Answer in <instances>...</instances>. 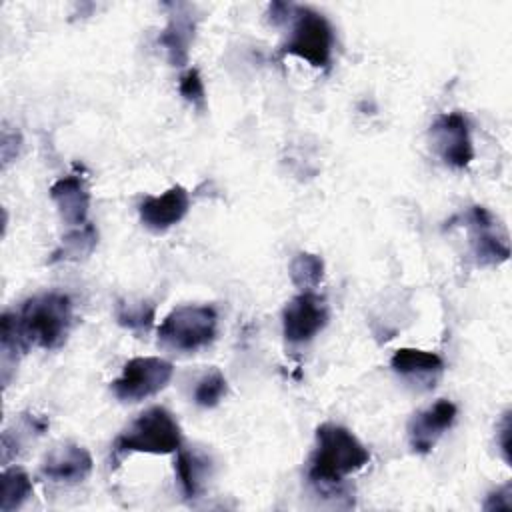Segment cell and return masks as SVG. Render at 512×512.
Here are the masks:
<instances>
[{"label": "cell", "instance_id": "obj_13", "mask_svg": "<svg viewBox=\"0 0 512 512\" xmlns=\"http://www.w3.org/2000/svg\"><path fill=\"white\" fill-rule=\"evenodd\" d=\"M92 466V456L84 446L62 444L44 456L40 464V474L50 482L78 484L90 476Z\"/></svg>", "mask_w": 512, "mask_h": 512}, {"label": "cell", "instance_id": "obj_15", "mask_svg": "<svg viewBox=\"0 0 512 512\" xmlns=\"http://www.w3.org/2000/svg\"><path fill=\"white\" fill-rule=\"evenodd\" d=\"M210 470H212V462L208 454L196 448H182V446L176 450L174 472L186 500H194L202 494L210 478Z\"/></svg>", "mask_w": 512, "mask_h": 512}, {"label": "cell", "instance_id": "obj_7", "mask_svg": "<svg viewBox=\"0 0 512 512\" xmlns=\"http://www.w3.org/2000/svg\"><path fill=\"white\" fill-rule=\"evenodd\" d=\"M430 140L436 154L450 168L462 170L474 158L468 120L460 110H452L436 116L430 126Z\"/></svg>", "mask_w": 512, "mask_h": 512}, {"label": "cell", "instance_id": "obj_26", "mask_svg": "<svg viewBox=\"0 0 512 512\" xmlns=\"http://www.w3.org/2000/svg\"><path fill=\"white\" fill-rule=\"evenodd\" d=\"M292 10H294V4H288V2H272L268 6V20L274 24V26H280V24H286L292 16Z\"/></svg>", "mask_w": 512, "mask_h": 512}, {"label": "cell", "instance_id": "obj_1", "mask_svg": "<svg viewBox=\"0 0 512 512\" xmlns=\"http://www.w3.org/2000/svg\"><path fill=\"white\" fill-rule=\"evenodd\" d=\"M368 460V448L348 428L326 422L316 428V446L306 476L318 492H328L340 486L346 476L364 468Z\"/></svg>", "mask_w": 512, "mask_h": 512}, {"label": "cell", "instance_id": "obj_22", "mask_svg": "<svg viewBox=\"0 0 512 512\" xmlns=\"http://www.w3.org/2000/svg\"><path fill=\"white\" fill-rule=\"evenodd\" d=\"M228 392V382L220 370L204 374L194 388V402L202 408H214Z\"/></svg>", "mask_w": 512, "mask_h": 512}, {"label": "cell", "instance_id": "obj_14", "mask_svg": "<svg viewBox=\"0 0 512 512\" xmlns=\"http://www.w3.org/2000/svg\"><path fill=\"white\" fill-rule=\"evenodd\" d=\"M50 200L56 204L60 218L68 226H82L88 222L90 190L80 174H68L58 178L50 190Z\"/></svg>", "mask_w": 512, "mask_h": 512}, {"label": "cell", "instance_id": "obj_19", "mask_svg": "<svg viewBox=\"0 0 512 512\" xmlns=\"http://www.w3.org/2000/svg\"><path fill=\"white\" fill-rule=\"evenodd\" d=\"M114 316L122 328L142 336L154 324L156 306L150 300H118Z\"/></svg>", "mask_w": 512, "mask_h": 512}, {"label": "cell", "instance_id": "obj_4", "mask_svg": "<svg viewBox=\"0 0 512 512\" xmlns=\"http://www.w3.org/2000/svg\"><path fill=\"white\" fill-rule=\"evenodd\" d=\"M288 22L290 34L280 48V56H296L314 68L330 70L334 52V28L328 18L310 6L294 4Z\"/></svg>", "mask_w": 512, "mask_h": 512}, {"label": "cell", "instance_id": "obj_2", "mask_svg": "<svg viewBox=\"0 0 512 512\" xmlns=\"http://www.w3.org/2000/svg\"><path fill=\"white\" fill-rule=\"evenodd\" d=\"M16 314V332L26 346L60 348L72 326V300L62 292H44L28 298Z\"/></svg>", "mask_w": 512, "mask_h": 512}, {"label": "cell", "instance_id": "obj_12", "mask_svg": "<svg viewBox=\"0 0 512 512\" xmlns=\"http://www.w3.org/2000/svg\"><path fill=\"white\" fill-rule=\"evenodd\" d=\"M190 210V196L184 186H170L158 196H148L140 202L138 214L142 224L152 232H166L176 226Z\"/></svg>", "mask_w": 512, "mask_h": 512}, {"label": "cell", "instance_id": "obj_11", "mask_svg": "<svg viewBox=\"0 0 512 512\" xmlns=\"http://www.w3.org/2000/svg\"><path fill=\"white\" fill-rule=\"evenodd\" d=\"M168 22L158 36V44L164 48L166 58L172 66H186L190 58V46L196 34V16L190 4H164Z\"/></svg>", "mask_w": 512, "mask_h": 512}, {"label": "cell", "instance_id": "obj_5", "mask_svg": "<svg viewBox=\"0 0 512 512\" xmlns=\"http://www.w3.org/2000/svg\"><path fill=\"white\" fill-rule=\"evenodd\" d=\"M218 312L214 306L186 304L174 308L158 326L162 346L176 352H196L216 338Z\"/></svg>", "mask_w": 512, "mask_h": 512}, {"label": "cell", "instance_id": "obj_24", "mask_svg": "<svg viewBox=\"0 0 512 512\" xmlns=\"http://www.w3.org/2000/svg\"><path fill=\"white\" fill-rule=\"evenodd\" d=\"M512 508V484H504L502 488L488 494L484 502V510H510Z\"/></svg>", "mask_w": 512, "mask_h": 512}, {"label": "cell", "instance_id": "obj_6", "mask_svg": "<svg viewBox=\"0 0 512 512\" xmlns=\"http://www.w3.org/2000/svg\"><path fill=\"white\" fill-rule=\"evenodd\" d=\"M174 366L158 356H136L128 360L122 374L112 380L110 390L120 402H140L158 394L170 382Z\"/></svg>", "mask_w": 512, "mask_h": 512}, {"label": "cell", "instance_id": "obj_27", "mask_svg": "<svg viewBox=\"0 0 512 512\" xmlns=\"http://www.w3.org/2000/svg\"><path fill=\"white\" fill-rule=\"evenodd\" d=\"M498 446L504 462H510V412H504L502 422L498 426Z\"/></svg>", "mask_w": 512, "mask_h": 512}, {"label": "cell", "instance_id": "obj_21", "mask_svg": "<svg viewBox=\"0 0 512 512\" xmlns=\"http://www.w3.org/2000/svg\"><path fill=\"white\" fill-rule=\"evenodd\" d=\"M290 280L300 292H312L324 278V260L312 252H298L288 264Z\"/></svg>", "mask_w": 512, "mask_h": 512}, {"label": "cell", "instance_id": "obj_18", "mask_svg": "<svg viewBox=\"0 0 512 512\" xmlns=\"http://www.w3.org/2000/svg\"><path fill=\"white\" fill-rule=\"evenodd\" d=\"M48 428V420L44 416H36V414H20L18 420H14L12 426H8L2 432V464H8L10 458H14L20 448L24 446V442H28L34 436L44 434Z\"/></svg>", "mask_w": 512, "mask_h": 512}, {"label": "cell", "instance_id": "obj_23", "mask_svg": "<svg viewBox=\"0 0 512 512\" xmlns=\"http://www.w3.org/2000/svg\"><path fill=\"white\" fill-rule=\"evenodd\" d=\"M178 92L196 110H200V112L206 110V88H204V80L196 68H188L178 78Z\"/></svg>", "mask_w": 512, "mask_h": 512}, {"label": "cell", "instance_id": "obj_16", "mask_svg": "<svg viewBox=\"0 0 512 512\" xmlns=\"http://www.w3.org/2000/svg\"><path fill=\"white\" fill-rule=\"evenodd\" d=\"M98 244V232L92 222H86L82 226H74L70 232H66L56 246V250L50 254L48 264L56 262H80L88 258Z\"/></svg>", "mask_w": 512, "mask_h": 512}, {"label": "cell", "instance_id": "obj_9", "mask_svg": "<svg viewBox=\"0 0 512 512\" xmlns=\"http://www.w3.org/2000/svg\"><path fill=\"white\" fill-rule=\"evenodd\" d=\"M328 324V306L322 296L312 292H300L294 296L282 312V332L290 344L310 342Z\"/></svg>", "mask_w": 512, "mask_h": 512}, {"label": "cell", "instance_id": "obj_20", "mask_svg": "<svg viewBox=\"0 0 512 512\" xmlns=\"http://www.w3.org/2000/svg\"><path fill=\"white\" fill-rule=\"evenodd\" d=\"M32 496V480L20 468H6L0 478V510H18Z\"/></svg>", "mask_w": 512, "mask_h": 512}, {"label": "cell", "instance_id": "obj_3", "mask_svg": "<svg viewBox=\"0 0 512 512\" xmlns=\"http://www.w3.org/2000/svg\"><path fill=\"white\" fill-rule=\"evenodd\" d=\"M182 446L178 420L164 406H152L138 414L114 440L112 452L122 458L132 452L172 454Z\"/></svg>", "mask_w": 512, "mask_h": 512}, {"label": "cell", "instance_id": "obj_10", "mask_svg": "<svg viewBox=\"0 0 512 512\" xmlns=\"http://www.w3.org/2000/svg\"><path fill=\"white\" fill-rule=\"evenodd\" d=\"M458 408L452 400L440 398L432 406L416 412L408 422V444L416 454H428L446 430L456 422Z\"/></svg>", "mask_w": 512, "mask_h": 512}, {"label": "cell", "instance_id": "obj_8", "mask_svg": "<svg viewBox=\"0 0 512 512\" xmlns=\"http://www.w3.org/2000/svg\"><path fill=\"white\" fill-rule=\"evenodd\" d=\"M470 230V250L480 266H498L508 260L510 246L506 232L498 226L494 216L484 206H472L464 214Z\"/></svg>", "mask_w": 512, "mask_h": 512}, {"label": "cell", "instance_id": "obj_17", "mask_svg": "<svg viewBox=\"0 0 512 512\" xmlns=\"http://www.w3.org/2000/svg\"><path fill=\"white\" fill-rule=\"evenodd\" d=\"M390 366L400 376L426 378L440 374L444 368V360L436 352L420 348H398L390 358Z\"/></svg>", "mask_w": 512, "mask_h": 512}, {"label": "cell", "instance_id": "obj_25", "mask_svg": "<svg viewBox=\"0 0 512 512\" xmlns=\"http://www.w3.org/2000/svg\"><path fill=\"white\" fill-rule=\"evenodd\" d=\"M20 142H22L20 132L8 130V128L2 130V146H0V150H2V162H4V166H6L8 162H12V158L18 156Z\"/></svg>", "mask_w": 512, "mask_h": 512}]
</instances>
